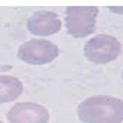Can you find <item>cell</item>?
Here are the masks:
<instances>
[{"mask_svg": "<svg viewBox=\"0 0 123 123\" xmlns=\"http://www.w3.org/2000/svg\"><path fill=\"white\" fill-rule=\"evenodd\" d=\"M77 111L84 123H121L123 101L110 95H95L81 102Z\"/></svg>", "mask_w": 123, "mask_h": 123, "instance_id": "obj_1", "label": "cell"}, {"mask_svg": "<svg viewBox=\"0 0 123 123\" xmlns=\"http://www.w3.org/2000/svg\"><path fill=\"white\" fill-rule=\"evenodd\" d=\"M98 12L96 6L68 7L65 10V25L68 33L77 38L93 33Z\"/></svg>", "mask_w": 123, "mask_h": 123, "instance_id": "obj_2", "label": "cell"}, {"mask_svg": "<svg viewBox=\"0 0 123 123\" xmlns=\"http://www.w3.org/2000/svg\"><path fill=\"white\" fill-rule=\"evenodd\" d=\"M122 52V44L115 36L98 34L84 46V55L96 64H106L115 60Z\"/></svg>", "mask_w": 123, "mask_h": 123, "instance_id": "obj_3", "label": "cell"}, {"mask_svg": "<svg viewBox=\"0 0 123 123\" xmlns=\"http://www.w3.org/2000/svg\"><path fill=\"white\" fill-rule=\"evenodd\" d=\"M59 49L52 42L46 39L33 38L19 46L18 57L25 63L45 65L59 56Z\"/></svg>", "mask_w": 123, "mask_h": 123, "instance_id": "obj_4", "label": "cell"}, {"mask_svg": "<svg viewBox=\"0 0 123 123\" xmlns=\"http://www.w3.org/2000/svg\"><path fill=\"white\" fill-rule=\"evenodd\" d=\"M50 115L47 109L34 102H18L7 114L9 123H48Z\"/></svg>", "mask_w": 123, "mask_h": 123, "instance_id": "obj_5", "label": "cell"}, {"mask_svg": "<svg viewBox=\"0 0 123 123\" xmlns=\"http://www.w3.org/2000/svg\"><path fill=\"white\" fill-rule=\"evenodd\" d=\"M29 32L38 36H49L59 32L62 28V21L59 15L52 11L36 12L27 21Z\"/></svg>", "mask_w": 123, "mask_h": 123, "instance_id": "obj_6", "label": "cell"}, {"mask_svg": "<svg viewBox=\"0 0 123 123\" xmlns=\"http://www.w3.org/2000/svg\"><path fill=\"white\" fill-rule=\"evenodd\" d=\"M23 92V85L18 79L10 75H0V103L12 102Z\"/></svg>", "mask_w": 123, "mask_h": 123, "instance_id": "obj_7", "label": "cell"}, {"mask_svg": "<svg viewBox=\"0 0 123 123\" xmlns=\"http://www.w3.org/2000/svg\"><path fill=\"white\" fill-rule=\"evenodd\" d=\"M107 8L114 13L123 15V6H108Z\"/></svg>", "mask_w": 123, "mask_h": 123, "instance_id": "obj_8", "label": "cell"}, {"mask_svg": "<svg viewBox=\"0 0 123 123\" xmlns=\"http://www.w3.org/2000/svg\"><path fill=\"white\" fill-rule=\"evenodd\" d=\"M12 68L9 65H0V72H6Z\"/></svg>", "mask_w": 123, "mask_h": 123, "instance_id": "obj_9", "label": "cell"}, {"mask_svg": "<svg viewBox=\"0 0 123 123\" xmlns=\"http://www.w3.org/2000/svg\"><path fill=\"white\" fill-rule=\"evenodd\" d=\"M122 80H123V71H122Z\"/></svg>", "mask_w": 123, "mask_h": 123, "instance_id": "obj_10", "label": "cell"}, {"mask_svg": "<svg viewBox=\"0 0 123 123\" xmlns=\"http://www.w3.org/2000/svg\"><path fill=\"white\" fill-rule=\"evenodd\" d=\"M0 123H3L2 122H1V121H0Z\"/></svg>", "mask_w": 123, "mask_h": 123, "instance_id": "obj_11", "label": "cell"}]
</instances>
